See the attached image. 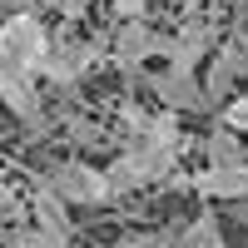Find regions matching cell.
<instances>
[{
    "mask_svg": "<svg viewBox=\"0 0 248 248\" xmlns=\"http://www.w3.org/2000/svg\"><path fill=\"white\" fill-rule=\"evenodd\" d=\"M149 248H229V238H223L218 214L203 209L194 218H174V223H164V229H154Z\"/></svg>",
    "mask_w": 248,
    "mask_h": 248,
    "instance_id": "30bf717a",
    "label": "cell"
},
{
    "mask_svg": "<svg viewBox=\"0 0 248 248\" xmlns=\"http://www.w3.org/2000/svg\"><path fill=\"white\" fill-rule=\"evenodd\" d=\"M149 5H154V0H109V10H114L119 25H124V20H149Z\"/></svg>",
    "mask_w": 248,
    "mask_h": 248,
    "instance_id": "e0dca14e",
    "label": "cell"
},
{
    "mask_svg": "<svg viewBox=\"0 0 248 248\" xmlns=\"http://www.w3.org/2000/svg\"><path fill=\"white\" fill-rule=\"evenodd\" d=\"M169 189H189L209 203H248V164H223V169L203 164L199 174H174Z\"/></svg>",
    "mask_w": 248,
    "mask_h": 248,
    "instance_id": "52a82bcc",
    "label": "cell"
},
{
    "mask_svg": "<svg viewBox=\"0 0 248 248\" xmlns=\"http://www.w3.org/2000/svg\"><path fill=\"white\" fill-rule=\"evenodd\" d=\"M0 105H5L10 119H20L25 129L45 134L50 129V114H45V94H40V79L35 75H20V70H5L0 65Z\"/></svg>",
    "mask_w": 248,
    "mask_h": 248,
    "instance_id": "ba28073f",
    "label": "cell"
},
{
    "mask_svg": "<svg viewBox=\"0 0 248 248\" xmlns=\"http://www.w3.org/2000/svg\"><path fill=\"white\" fill-rule=\"evenodd\" d=\"M50 45H55V35L40 15H5L0 20V65L5 70L40 79V70L50 60Z\"/></svg>",
    "mask_w": 248,
    "mask_h": 248,
    "instance_id": "7a4b0ae2",
    "label": "cell"
},
{
    "mask_svg": "<svg viewBox=\"0 0 248 248\" xmlns=\"http://www.w3.org/2000/svg\"><path fill=\"white\" fill-rule=\"evenodd\" d=\"M218 40L223 35H218V25L209 15H184L174 30H164V55L159 60L169 70H199L203 60L218 50Z\"/></svg>",
    "mask_w": 248,
    "mask_h": 248,
    "instance_id": "5b68a950",
    "label": "cell"
},
{
    "mask_svg": "<svg viewBox=\"0 0 248 248\" xmlns=\"http://www.w3.org/2000/svg\"><path fill=\"white\" fill-rule=\"evenodd\" d=\"M199 149H203V159H209V169H223V164H248V139L218 129V124L199 139Z\"/></svg>",
    "mask_w": 248,
    "mask_h": 248,
    "instance_id": "7c38bea8",
    "label": "cell"
},
{
    "mask_svg": "<svg viewBox=\"0 0 248 248\" xmlns=\"http://www.w3.org/2000/svg\"><path fill=\"white\" fill-rule=\"evenodd\" d=\"M55 124H60V129H65L75 144H105V139H109L105 124H99V119H85V114H60Z\"/></svg>",
    "mask_w": 248,
    "mask_h": 248,
    "instance_id": "5bb4252c",
    "label": "cell"
},
{
    "mask_svg": "<svg viewBox=\"0 0 248 248\" xmlns=\"http://www.w3.org/2000/svg\"><path fill=\"white\" fill-rule=\"evenodd\" d=\"M144 85L159 99V109L169 114H209V99H203V79L199 70H144Z\"/></svg>",
    "mask_w": 248,
    "mask_h": 248,
    "instance_id": "8992f818",
    "label": "cell"
},
{
    "mask_svg": "<svg viewBox=\"0 0 248 248\" xmlns=\"http://www.w3.org/2000/svg\"><path fill=\"white\" fill-rule=\"evenodd\" d=\"M159 55H164V30H154L149 20H124V25L109 30V65L129 79V85H139L144 65L159 60Z\"/></svg>",
    "mask_w": 248,
    "mask_h": 248,
    "instance_id": "277c9868",
    "label": "cell"
},
{
    "mask_svg": "<svg viewBox=\"0 0 248 248\" xmlns=\"http://www.w3.org/2000/svg\"><path fill=\"white\" fill-rule=\"evenodd\" d=\"M0 218H15V223H25L30 214H25V203H20V194H15V184L0 174Z\"/></svg>",
    "mask_w": 248,
    "mask_h": 248,
    "instance_id": "2e32d148",
    "label": "cell"
},
{
    "mask_svg": "<svg viewBox=\"0 0 248 248\" xmlns=\"http://www.w3.org/2000/svg\"><path fill=\"white\" fill-rule=\"evenodd\" d=\"M90 5H94V0H55V10H60V20H65V30L79 25V20L90 15Z\"/></svg>",
    "mask_w": 248,
    "mask_h": 248,
    "instance_id": "ac0fdd59",
    "label": "cell"
},
{
    "mask_svg": "<svg viewBox=\"0 0 248 248\" xmlns=\"http://www.w3.org/2000/svg\"><path fill=\"white\" fill-rule=\"evenodd\" d=\"M99 55H109V35L79 40V35H70L65 25H60L55 45H50V60H45V70H40V79H50L55 90H79V85L90 79V70L99 65Z\"/></svg>",
    "mask_w": 248,
    "mask_h": 248,
    "instance_id": "3957f363",
    "label": "cell"
},
{
    "mask_svg": "<svg viewBox=\"0 0 248 248\" xmlns=\"http://www.w3.org/2000/svg\"><path fill=\"white\" fill-rule=\"evenodd\" d=\"M5 15H40V0H0V20Z\"/></svg>",
    "mask_w": 248,
    "mask_h": 248,
    "instance_id": "ffe728a7",
    "label": "cell"
},
{
    "mask_svg": "<svg viewBox=\"0 0 248 248\" xmlns=\"http://www.w3.org/2000/svg\"><path fill=\"white\" fill-rule=\"evenodd\" d=\"M105 248H149V233L144 229H124L114 243H105Z\"/></svg>",
    "mask_w": 248,
    "mask_h": 248,
    "instance_id": "d6986e66",
    "label": "cell"
},
{
    "mask_svg": "<svg viewBox=\"0 0 248 248\" xmlns=\"http://www.w3.org/2000/svg\"><path fill=\"white\" fill-rule=\"evenodd\" d=\"M218 129H229V134H238V139L248 134V90H243V94H233L229 105L218 109Z\"/></svg>",
    "mask_w": 248,
    "mask_h": 248,
    "instance_id": "9a60e30c",
    "label": "cell"
},
{
    "mask_svg": "<svg viewBox=\"0 0 248 248\" xmlns=\"http://www.w3.org/2000/svg\"><path fill=\"white\" fill-rule=\"evenodd\" d=\"M233 40L243 45V55H248V25H233ZM243 85H248V70H243Z\"/></svg>",
    "mask_w": 248,
    "mask_h": 248,
    "instance_id": "44dd1931",
    "label": "cell"
},
{
    "mask_svg": "<svg viewBox=\"0 0 248 248\" xmlns=\"http://www.w3.org/2000/svg\"><path fill=\"white\" fill-rule=\"evenodd\" d=\"M25 214H30V223L35 229H50V233H65V238H75V223H70V209L60 203L45 184H30V203H25Z\"/></svg>",
    "mask_w": 248,
    "mask_h": 248,
    "instance_id": "8fae6325",
    "label": "cell"
},
{
    "mask_svg": "<svg viewBox=\"0 0 248 248\" xmlns=\"http://www.w3.org/2000/svg\"><path fill=\"white\" fill-rule=\"evenodd\" d=\"M0 243H5V248H75V238L50 233V229H35V223H15Z\"/></svg>",
    "mask_w": 248,
    "mask_h": 248,
    "instance_id": "4fadbf2b",
    "label": "cell"
},
{
    "mask_svg": "<svg viewBox=\"0 0 248 248\" xmlns=\"http://www.w3.org/2000/svg\"><path fill=\"white\" fill-rule=\"evenodd\" d=\"M233 218H238L243 229H248V203H233Z\"/></svg>",
    "mask_w": 248,
    "mask_h": 248,
    "instance_id": "7402d4cb",
    "label": "cell"
},
{
    "mask_svg": "<svg viewBox=\"0 0 248 248\" xmlns=\"http://www.w3.org/2000/svg\"><path fill=\"white\" fill-rule=\"evenodd\" d=\"M243 70H248L243 45H238L233 35H223V40H218V50L209 55V70L199 75V79H203V99H209V109L233 99V90L243 85Z\"/></svg>",
    "mask_w": 248,
    "mask_h": 248,
    "instance_id": "9c48e42d",
    "label": "cell"
},
{
    "mask_svg": "<svg viewBox=\"0 0 248 248\" xmlns=\"http://www.w3.org/2000/svg\"><path fill=\"white\" fill-rule=\"evenodd\" d=\"M35 184H45L65 209H99V203H114L105 169H94L90 159H55V164H45V169L35 174Z\"/></svg>",
    "mask_w": 248,
    "mask_h": 248,
    "instance_id": "6da1fadb",
    "label": "cell"
}]
</instances>
